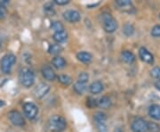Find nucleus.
I'll use <instances>...</instances> for the list:
<instances>
[{"label": "nucleus", "instance_id": "bb28decb", "mask_svg": "<svg viewBox=\"0 0 160 132\" xmlns=\"http://www.w3.org/2000/svg\"><path fill=\"white\" fill-rule=\"evenodd\" d=\"M44 10H45V13L46 14L50 15V16H52L55 14V11L53 9V6L52 5V3H46V5L44 6Z\"/></svg>", "mask_w": 160, "mask_h": 132}, {"label": "nucleus", "instance_id": "72a5a7b5", "mask_svg": "<svg viewBox=\"0 0 160 132\" xmlns=\"http://www.w3.org/2000/svg\"><path fill=\"white\" fill-rule=\"evenodd\" d=\"M53 3H55L56 5L59 6H65L67 4H69V0H53Z\"/></svg>", "mask_w": 160, "mask_h": 132}, {"label": "nucleus", "instance_id": "2eb2a0df", "mask_svg": "<svg viewBox=\"0 0 160 132\" xmlns=\"http://www.w3.org/2000/svg\"><path fill=\"white\" fill-rule=\"evenodd\" d=\"M77 58L82 63H90L92 60V55L88 52H79L77 55Z\"/></svg>", "mask_w": 160, "mask_h": 132}, {"label": "nucleus", "instance_id": "20e7f679", "mask_svg": "<svg viewBox=\"0 0 160 132\" xmlns=\"http://www.w3.org/2000/svg\"><path fill=\"white\" fill-rule=\"evenodd\" d=\"M15 62H16V56L13 54H6V55H4L0 61V66L3 72L10 73Z\"/></svg>", "mask_w": 160, "mask_h": 132}, {"label": "nucleus", "instance_id": "423d86ee", "mask_svg": "<svg viewBox=\"0 0 160 132\" xmlns=\"http://www.w3.org/2000/svg\"><path fill=\"white\" fill-rule=\"evenodd\" d=\"M23 113L29 120H34L38 114V108L34 103L27 102L23 104Z\"/></svg>", "mask_w": 160, "mask_h": 132}, {"label": "nucleus", "instance_id": "4468645a", "mask_svg": "<svg viewBox=\"0 0 160 132\" xmlns=\"http://www.w3.org/2000/svg\"><path fill=\"white\" fill-rule=\"evenodd\" d=\"M103 84L101 81H93L91 85L89 86V91L91 92L92 94H94V95H97L100 94L103 91Z\"/></svg>", "mask_w": 160, "mask_h": 132}, {"label": "nucleus", "instance_id": "ddd939ff", "mask_svg": "<svg viewBox=\"0 0 160 132\" xmlns=\"http://www.w3.org/2000/svg\"><path fill=\"white\" fill-rule=\"evenodd\" d=\"M149 115L156 121H160V105L159 104H152L149 108Z\"/></svg>", "mask_w": 160, "mask_h": 132}, {"label": "nucleus", "instance_id": "a211bd4d", "mask_svg": "<svg viewBox=\"0 0 160 132\" xmlns=\"http://www.w3.org/2000/svg\"><path fill=\"white\" fill-rule=\"evenodd\" d=\"M97 103L98 106L102 108V109H109V107L111 106V103H112L110 98L109 97H106V96L102 97L99 100H97Z\"/></svg>", "mask_w": 160, "mask_h": 132}, {"label": "nucleus", "instance_id": "4c0bfd02", "mask_svg": "<svg viewBox=\"0 0 160 132\" xmlns=\"http://www.w3.org/2000/svg\"><path fill=\"white\" fill-rule=\"evenodd\" d=\"M1 44H2V41H1V39H0V46H1Z\"/></svg>", "mask_w": 160, "mask_h": 132}, {"label": "nucleus", "instance_id": "7ed1b4c3", "mask_svg": "<svg viewBox=\"0 0 160 132\" xmlns=\"http://www.w3.org/2000/svg\"><path fill=\"white\" fill-rule=\"evenodd\" d=\"M102 25L103 29L108 33H113L118 29L116 19L109 13H103L102 14Z\"/></svg>", "mask_w": 160, "mask_h": 132}, {"label": "nucleus", "instance_id": "2f4dec72", "mask_svg": "<svg viewBox=\"0 0 160 132\" xmlns=\"http://www.w3.org/2000/svg\"><path fill=\"white\" fill-rule=\"evenodd\" d=\"M150 34L152 37H155V38H160V25L154 26L150 31Z\"/></svg>", "mask_w": 160, "mask_h": 132}, {"label": "nucleus", "instance_id": "f3484780", "mask_svg": "<svg viewBox=\"0 0 160 132\" xmlns=\"http://www.w3.org/2000/svg\"><path fill=\"white\" fill-rule=\"evenodd\" d=\"M52 38H53V40L57 42L58 44H60V43H62V42H65L67 40L68 34H67V32L65 30H62V31H59V32H54Z\"/></svg>", "mask_w": 160, "mask_h": 132}, {"label": "nucleus", "instance_id": "cd10ccee", "mask_svg": "<svg viewBox=\"0 0 160 132\" xmlns=\"http://www.w3.org/2000/svg\"><path fill=\"white\" fill-rule=\"evenodd\" d=\"M86 105H87V107L90 108V109H92V108H94V107H97V100H95V99H93V98H88L86 99Z\"/></svg>", "mask_w": 160, "mask_h": 132}, {"label": "nucleus", "instance_id": "b1692460", "mask_svg": "<svg viewBox=\"0 0 160 132\" xmlns=\"http://www.w3.org/2000/svg\"><path fill=\"white\" fill-rule=\"evenodd\" d=\"M94 122H106L107 121V116L102 112H98L93 116Z\"/></svg>", "mask_w": 160, "mask_h": 132}, {"label": "nucleus", "instance_id": "412c9836", "mask_svg": "<svg viewBox=\"0 0 160 132\" xmlns=\"http://www.w3.org/2000/svg\"><path fill=\"white\" fill-rule=\"evenodd\" d=\"M74 90L76 93L79 94V95H82L84 92L86 90V84L85 83H81L79 81L76 82L74 84V87H73Z\"/></svg>", "mask_w": 160, "mask_h": 132}, {"label": "nucleus", "instance_id": "c85d7f7f", "mask_svg": "<svg viewBox=\"0 0 160 132\" xmlns=\"http://www.w3.org/2000/svg\"><path fill=\"white\" fill-rule=\"evenodd\" d=\"M95 125L99 132H108V126L106 122H95Z\"/></svg>", "mask_w": 160, "mask_h": 132}, {"label": "nucleus", "instance_id": "c9c22d12", "mask_svg": "<svg viewBox=\"0 0 160 132\" xmlns=\"http://www.w3.org/2000/svg\"><path fill=\"white\" fill-rule=\"evenodd\" d=\"M155 87H156V88H157L158 90H159L160 91V80L156 81V83H155Z\"/></svg>", "mask_w": 160, "mask_h": 132}, {"label": "nucleus", "instance_id": "a878e982", "mask_svg": "<svg viewBox=\"0 0 160 132\" xmlns=\"http://www.w3.org/2000/svg\"><path fill=\"white\" fill-rule=\"evenodd\" d=\"M51 29H53V30H54L55 32H59V31L64 30V27H63L62 23H61V22H57V21H54V22H52Z\"/></svg>", "mask_w": 160, "mask_h": 132}, {"label": "nucleus", "instance_id": "f8f14e48", "mask_svg": "<svg viewBox=\"0 0 160 132\" xmlns=\"http://www.w3.org/2000/svg\"><path fill=\"white\" fill-rule=\"evenodd\" d=\"M41 72H42L43 77L47 81H54L56 78V74H55L54 71L52 69V67H50L49 65H44L42 67Z\"/></svg>", "mask_w": 160, "mask_h": 132}, {"label": "nucleus", "instance_id": "f704fd0d", "mask_svg": "<svg viewBox=\"0 0 160 132\" xmlns=\"http://www.w3.org/2000/svg\"><path fill=\"white\" fill-rule=\"evenodd\" d=\"M114 132H125V130L122 127H117V128H115Z\"/></svg>", "mask_w": 160, "mask_h": 132}, {"label": "nucleus", "instance_id": "4be33fe9", "mask_svg": "<svg viewBox=\"0 0 160 132\" xmlns=\"http://www.w3.org/2000/svg\"><path fill=\"white\" fill-rule=\"evenodd\" d=\"M8 4L7 0H3L0 1V20L6 18L7 14V10H6V5Z\"/></svg>", "mask_w": 160, "mask_h": 132}, {"label": "nucleus", "instance_id": "f257e3e1", "mask_svg": "<svg viewBox=\"0 0 160 132\" xmlns=\"http://www.w3.org/2000/svg\"><path fill=\"white\" fill-rule=\"evenodd\" d=\"M66 126V120L61 115H52L48 121V128L52 132H63Z\"/></svg>", "mask_w": 160, "mask_h": 132}, {"label": "nucleus", "instance_id": "473e14b6", "mask_svg": "<svg viewBox=\"0 0 160 132\" xmlns=\"http://www.w3.org/2000/svg\"><path fill=\"white\" fill-rule=\"evenodd\" d=\"M149 130L150 132H158L160 130V127L154 122L149 123Z\"/></svg>", "mask_w": 160, "mask_h": 132}, {"label": "nucleus", "instance_id": "0eeeda50", "mask_svg": "<svg viewBox=\"0 0 160 132\" xmlns=\"http://www.w3.org/2000/svg\"><path fill=\"white\" fill-rule=\"evenodd\" d=\"M8 118L9 120L11 121L12 123L15 126H23L25 124V120L23 118V115L18 112V111H11L9 114H8Z\"/></svg>", "mask_w": 160, "mask_h": 132}, {"label": "nucleus", "instance_id": "6ab92c4d", "mask_svg": "<svg viewBox=\"0 0 160 132\" xmlns=\"http://www.w3.org/2000/svg\"><path fill=\"white\" fill-rule=\"evenodd\" d=\"M52 64L58 70L63 69L66 66V61L62 56H55L52 60Z\"/></svg>", "mask_w": 160, "mask_h": 132}, {"label": "nucleus", "instance_id": "39448f33", "mask_svg": "<svg viewBox=\"0 0 160 132\" xmlns=\"http://www.w3.org/2000/svg\"><path fill=\"white\" fill-rule=\"evenodd\" d=\"M131 129L133 132L149 131V123L142 118H135L131 124Z\"/></svg>", "mask_w": 160, "mask_h": 132}, {"label": "nucleus", "instance_id": "5701e85b", "mask_svg": "<svg viewBox=\"0 0 160 132\" xmlns=\"http://www.w3.org/2000/svg\"><path fill=\"white\" fill-rule=\"evenodd\" d=\"M58 81H60L62 85L64 86H69L71 84V82H72V80H71V78L68 76V75H65V74H62V75H59L58 76Z\"/></svg>", "mask_w": 160, "mask_h": 132}, {"label": "nucleus", "instance_id": "aec40b11", "mask_svg": "<svg viewBox=\"0 0 160 132\" xmlns=\"http://www.w3.org/2000/svg\"><path fill=\"white\" fill-rule=\"evenodd\" d=\"M62 46H61L60 44H52L49 46L48 48V52L51 55H59L61 52L62 51Z\"/></svg>", "mask_w": 160, "mask_h": 132}, {"label": "nucleus", "instance_id": "9d476101", "mask_svg": "<svg viewBox=\"0 0 160 132\" xmlns=\"http://www.w3.org/2000/svg\"><path fill=\"white\" fill-rule=\"evenodd\" d=\"M116 4L118 5V6H119L123 12H126L128 13H132L134 12V7L130 0H117Z\"/></svg>", "mask_w": 160, "mask_h": 132}, {"label": "nucleus", "instance_id": "393cba45", "mask_svg": "<svg viewBox=\"0 0 160 132\" xmlns=\"http://www.w3.org/2000/svg\"><path fill=\"white\" fill-rule=\"evenodd\" d=\"M123 32H124V34L127 36V37H130L133 34V32H134V28H133V26L130 24V23H127L126 24L125 26H124V28H123Z\"/></svg>", "mask_w": 160, "mask_h": 132}, {"label": "nucleus", "instance_id": "1a4fd4ad", "mask_svg": "<svg viewBox=\"0 0 160 132\" xmlns=\"http://www.w3.org/2000/svg\"><path fill=\"white\" fill-rule=\"evenodd\" d=\"M139 55H140V58L145 63H149V64H152V63H154V56H153V55L145 47H141L140 48Z\"/></svg>", "mask_w": 160, "mask_h": 132}, {"label": "nucleus", "instance_id": "58836bf2", "mask_svg": "<svg viewBox=\"0 0 160 132\" xmlns=\"http://www.w3.org/2000/svg\"><path fill=\"white\" fill-rule=\"evenodd\" d=\"M159 16H160V14H159Z\"/></svg>", "mask_w": 160, "mask_h": 132}, {"label": "nucleus", "instance_id": "dca6fc26", "mask_svg": "<svg viewBox=\"0 0 160 132\" xmlns=\"http://www.w3.org/2000/svg\"><path fill=\"white\" fill-rule=\"evenodd\" d=\"M121 58L126 63H132L135 61V55L128 50H125L121 53Z\"/></svg>", "mask_w": 160, "mask_h": 132}, {"label": "nucleus", "instance_id": "e433bc0d", "mask_svg": "<svg viewBox=\"0 0 160 132\" xmlns=\"http://www.w3.org/2000/svg\"><path fill=\"white\" fill-rule=\"evenodd\" d=\"M4 105H5V102H4L3 100L0 99V107H2V106H4Z\"/></svg>", "mask_w": 160, "mask_h": 132}, {"label": "nucleus", "instance_id": "6e6552de", "mask_svg": "<svg viewBox=\"0 0 160 132\" xmlns=\"http://www.w3.org/2000/svg\"><path fill=\"white\" fill-rule=\"evenodd\" d=\"M62 16L67 22L71 23H78V22H79L80 19H81L80 13L76 10H67V11L63 13Z\"/></svg>", "mask_w": 160, "mask_h": 132}, {"label": "nucleus", "instance_id": "7c9ffc66", "mask_svg": "<svg viewBox=\"0 0 160 132\" xmlns=\"http://www.w3.org/2000/svg\"><path fill=\"white\" fill-rule=\"evenodd\" d=\"M150 75L154 78L157 79L158 81L160 80V67H155L150 71Z\"/></svg>", "mask_w": 160, "mask_h": 132}, {"label": "nucleus", "instance_id": "9b49d317", "mask_svg": "<svg viewBox=\"0 0 160 132\" xmlns=\"http://www.w3.org/2000/svg\"><path fill=\"white\" fill-rule=\"evenodd\" d=\"M50 90V87L49 85H47L46 83H40L39 85H38V87L35 88L34 94L36 96V98H42L46 96V94Z\"/></svg>", "mask_w": 160, "mask_h": 132}, {"label": "nucleus", "instance_id": "f03ea898", "mask_svg": "<svg viewBox=\"0 0 160 132\" xmlns=\"http://www.w3.org/2000/svg\"><path fill=\"white\" fill-rule=\"evenodd\" d=\"M19 81L25 87H30L33 86L35 82V73L33 71L27 67L22 68L19 73Z\"/></svg>", "mask_w": 160, "mask_h": 132}, {"label": "nucleus", "instance_id": "c756f323", "mask_svg": "<svg viewBox=\"0 0 160 132\" xmlns=\"http://www.w3.org/2000/svg\"><path fill=\"white\" fill-rule=\"evenodd\" d=\"M89 80V75L87 72H85V71H83V72H81L78 75V81L81 82V83H85L86 84V82L88 81Z\"/></svg>", "mask_w": 160, "mask_h": 132}]
</instances>
